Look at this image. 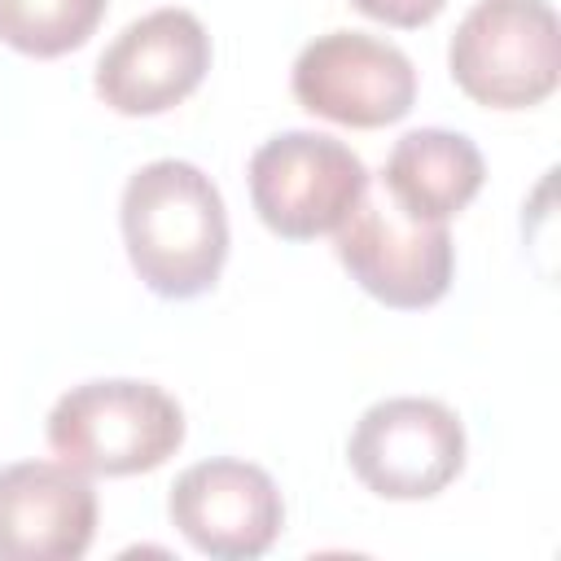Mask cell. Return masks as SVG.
<instances>
[{
	"label": "cell",
	"instance_id": "cell-1",
	"mask_svg": "<svg viewBox=\"0 0 561 561\" xmlns=\"http://www.w3.org/2000/svg\"><path fill=\"white\" fill-rule=\"evenodd\" d=\"M123 241L136 276L162 298L206 294L228 259V215L210 175L184 158L140 167L123 188Z\"/></svg>",
	"mask_w": 561,
	"mask_h": 561
},
{
	"label": "cell",
	"instance_id": "cell-2",
	"mask_svg": "<svg viewBox=\"0 0 561 561\" xmlns=\"http://www.w3.org/2000/svg\"><path fill=\"white\" fill-rule=\"evenodd\" d=\"M184 443L180 403L136 377L83 381L48 412V447L61 465L92 478H127L158 469Z\"/></svg>",
	"mask_w": 561,
	"mask_h": 561
},
{
	"label": "cell",
	"instance_id": "cell-3",
	"mask_svg": "<svg viewBox=\"0 0 561 561\" xmlns=\"http://www.w3.org/2000/svg\"><path fill=\"white\" fill-rule=\"evenodd\" d=\"M460 92L491 110L539 105L561 79V35L548 0H478L447 48Z\"/></svg>",
	"mask_w": 561,
	"mask_h": 561
},
{
	"label": "cell",
	"instance_id": "cell-4",
	"mask_svg": "<svg viewBox=\"0 0 561 561\" xmlns=\"http://www.w3.org/2000/svg\"><path fill=\"white\" fill-rule=\"evenodd\" d=\"M368 193V167L351 145L324 131H280L250 158V202L285 241L337 232Z\"/></svg>",
	"mask_w": 561,
	"mask_h": 561
},
{
	"label": "cell",
	"instance_id": "cell-5",
	"mask_svg": "<svg viewBox=\"0 0 561 561\" xmlns=\"http://www.w3.org/2000/svg\"><path fill=\"white\" fill-rule=\"evenodd\" d=\"M355 478L386 500H430L465 469V425L438 399H381L346 443Z\"/></svg>",
	"mask_w": 561,
	"mask_h": 561
},
{
	"label": "cell",
	"instance_id": "cell-6",
	"mask_svg": "<svg viewBox=\"0 0 561 561\" xmlns=\"http://www.w3.org/2000/svg\"><path fill=\"white\" fill-rule=\"evenodd\" d=\"M333 250L351 280H359V289L386 307L421 311L451 289L456 245L447 224L403 219L399 206L386 202V193H364L355 202V210L337 224Z\"/></svg>",
	"mask_w": 561,
	"mask_h": 561
},
{
	"label": "cell",
	"instance_id": "cell-7",
	"mask_svg": "<svg viewBox=\"0 0 561 561\" xmlns=\"http://www.w3.org/2000/svg\"><path fill=\"white\" fill-rule=\"evenodd\" d=\"M289 88L302 110L329 123L386 127L412 110L416 70L390 39L368 31H324L298 53Z\"/></svg>",
	"mask_w": 561,
	"mask_h": 561
},
{
	"label": "cell",
	"instance_id": "cell-8",
	"mask_svg": "<svg viewBox=\"0 0 561 561\" xmlns=\"http://www.w3.org/2000/svg\"><path fill=\"white\" fill-rule=\"evenodd\" d=\"M167 513L197 552L219 561L263 557L285 526V500L272 473L232 456L188 465L171 486Z\"/></svg>",
	"mask_w": 561,
	"mask_h": 561
},
{
	"label": "cell",
	"instance_id": "cell-9",
	"mask_svg": "<svg viewBox=\"0 0 561 561\" xmlns=\"http://www.w3.org/2000/svg\"><path fill=\"white\" fill-rule=\"evenodd\" d=\"M210 70V35L188 9H153L118 31L96 61V96L118 114H162Z\"/></svg>",
	"mask_w": 561,
	"mask_h": 561
},
{
	"label": "cell",
	"instance_id": "cell-10",
	"mask_svg": "<svg viewBox=\"0 0 561 561\" xmlns=\"http://www.w3.org/2000/svg\"><path fill=\"white\" fill-rule=\"evenodd\" d=\"M96 530L88 473L53 460L0 469V561H75Z\"/></svg>",
	"mask_w": 561,
	"mask_h": 561
},
{
	"label": "cell",
	"instance_id": "cell-11",
	"mask_svg": "<svg viewBox=\"0 0 561 561\" xmlns=\"http://www.w3.org/2000/svg\"><path fill=\"white\" fill-rule=\"evenodd\" d=\"M482 180L486 162L478 145L447 127H416L399 136L381 167V188L399 215L416 224H447L478 197Z\"/></svg>",
	"mask_w": 561,
	"mask_h": 561
},
{
	"label": "cell",
	"instance_id": "cell-12",
	"mask_svg": "<svg viewBox=\"0 0 561 561\" xmlns=\"http://www.w3.org/2000/svg\"><path fill=\"white\" fill-rule=\"evenodd\" d=\"M105 13V0H0V39L31 57L79 48Z\"/></svg>",
	"mask_w": 561,
	"mask_h": 561
},
{
	"label": "cell",
	"instance_id": "cell-13",
	"mask_svg": "<svg viewBox=\"0 0 561 561\" xmlns=\"http://www.w3.org/2000/svg\"><path fill=\"white\" fill-rule=\"evenodd\" d=\"M351 4L386 26H425L430 18L443 13L447 0H351Z\"/></svg>",
	"mask_w": 561,
	"mask_h": 561
}]
</instances>
